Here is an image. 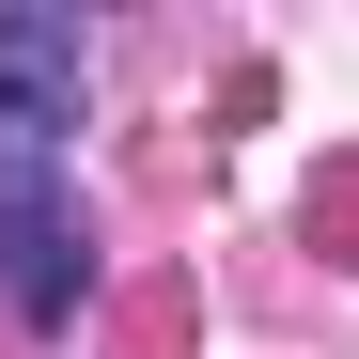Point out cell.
<instances>
[{
  "mask_svg": "<svg viewBox=\"0 0 359 359\" xmlns=\"http://www.w3.org/2000/svg\"><path fill=\"white\" fill-rule=\"evenodd\" d=\"M79 79H94V32L47 0H0V297L32 328L79 313V203H63Z\"/></svg>",
  "mask_w": 359,
  "mask_h": 359,
  "instance_id": "obj_1",
  "label": "cell"
}]
</instances>
